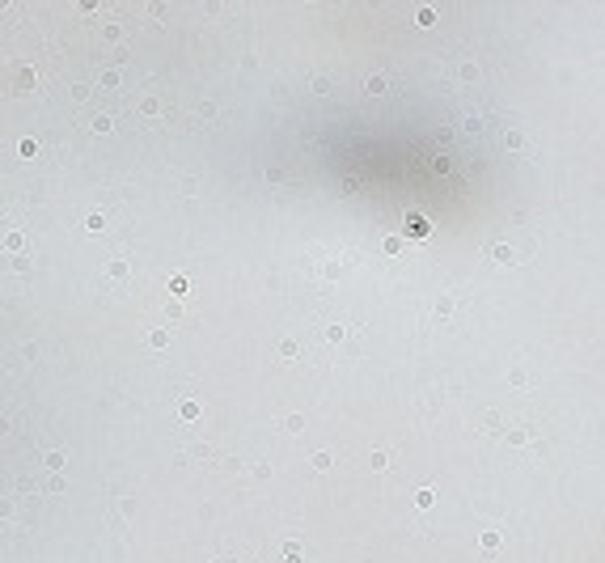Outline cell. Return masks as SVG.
Returning a JSON list of instances; mask_svg holds the SVG:
<instances>
[{"label": "cell", "instance_id": "obj_1", "mask_svg": "<svg viewBox=\"0 0 605 563\" xmlns=\"http://www.w3.org/2000/svg\"><path fill=\"white\" fill-rule=\"evenodd\" d=\"M500 546H504V534H500V530H482V538H478V550H482V555H495Z\"/></svg>", "mask_w": 605, "mask_h": 563}, {"label": "cell", "instance_id": "obj_13", "mask_svg": "<svg viewBox=\"0 0 605 563\" xmlns=\"http://www.w3.org/2000/svg\"><path fill=\"white\" fill-rule=\"evenodd\" d=\"M123 275H127V262H123V258L110 262V280H123Z\"/></svg>", "mask_w": 605, "mask_h": 563}, {"label": "cell", "instance_id": "obj_8", "mask_svg": "<svg viewBox=\"0 0 605 563\" xmlns=\"http://www.w3.org/2000/svg\"><path fill=\"white\" fill-rule=\"evenodd\" d=\"M178 411H182V419H195V415H199V402H191V398H182V406H178Z\"/></svg>", "mask_w": 605, "mask_h": 563}, {"label": "cell", "instance_id": "obj_14", "mask_svg": "<svg viewBox=\"0 0 605 563\" xmlns=\"http://www.w3.org/2000/svg\"><path fill=\"white\" fill-rule=\"evenodd\" d=\"M170 288H174V296H186V280H182V275H174Z\"/></svg>", "mask_w": 605, "mask_h": 563}, {"label": "cell", "instance_id": "obj_10", "mask_svg": "<svg viewBox=\"0 0 605 563\" xmlns=\"http://www.w3.org/2000/svg\"><path fill=\"white\" fill-rule=\"evenodd\" d=\"M284 428H288V432H301V428H305V415H288V419H284Z\"/></svg>", "mask_w": 605, "mask_h": 563}, {"label": "cell", "instance_id": "obj_2", "mask_svg": "<svg viewBox=\"0 0 605 563\" xmlns=\"http://www.w3.org/2000/svg\"><path fill=\"white\" fill-rule=\"evenodd\" d=\"M491 258H495V262H504V267H516V262H520V258H516V250H512V246H504V242H500V246H491Z\"/></svg>", "mask_w": 605, "mask_h": 563}, {"label": "cell", "instance_id": "obj_15", "mask_svg": "<svg viewBox=\"0 0 605 563\" xmlns=\"http://www.w3.org/2000/svg\"><path fill=\"white\" fill-rule=\"evenodd\" d=\"M279 356H284V360H292V356H296V343L284 339V343H279Z\"/></svg>", "mask_w": 605, "mask_h": 563}, {"label": "cell", "instance_id": "obj_7", "mask_svg": "<svg viewBox=\"0 0 605 563\" xmlns=\"http://www.w3.org/2000/svg\"><path fill=\"white\" fill-rule=\"evenodd\" d=\"M525 440H529V428H512L508 432V445H525Z\"/></svg>", "mask_w": 605, "mask_h": 563}, {"label": "cell", "instance_id": "obj_3", "mask_svg": "<svg viewBox=\"0 0 605 563\" xmlns=\"http://www.w3.org/2000/svg\"><path fill=\"white\" fill-rule=\"evenodd\" d=\"M13 85H21V93H30V85H34V68H17V72H13Z\"/></svg>", "mask_w": 605, "mask_h": 563}, {"label": "cell", "instance_id": "obj_16", "mask_svg": "<svg viewBox=\"0 0 605 563\" xmlns=\"http://www.w3.org/2000/svg\"><path fill=\"white\" fill-rule=\"evenodd\" d=\"M85 224H89V233H102V229H106V220H102V216H98V212H93V216H89V220H85Z\"/></svg>", "mask_w": 605, "mask_h": 563}, {"label": "cell", "instance_id": "obj_5", "mask_svg": "<svg viewBox=\"0 0 605 563\" xmlns=\"http://www.w3.org/2000/svg\"><path fill=\"white\" fill-rule=\"evenodd\" d=\"M284 559H288V563H305V546L301 542H288V546H284Z\"/></svg>", "mask_w": 605, "mask_h": 563}, {"label": "cell", "instance_id": "obj_17", "mask_svg": "<svg viewBox=\"0 0 605 563\" xmlns=\"http://www.w3.org/2000/svg\"><path fill=\"white\" fill-rule=\"evenodd\" d=\"M504 144H508V148H520V144H525V136H520V131H508V140H504Z\"/></svg>", "mask_w": 605, "mask_h": 563}, {"label": "cell", "instance_id": "obj_6", "mask_svg": "<svg viewBox=\"0 0 605 563\" xmlns=\"http://www.w3.org/2000/svg\"><path fill=\"white\" fill-rule=\"evenodd\" d=\"M148 347H170V330H148Z\"/></svg>", "mask_w": 605, "mask_h": 563}, {"label": "cell", "instance_id": "obj_12", "mask_svg": "<svg viewBox=\"0 0 605 563\" xmlns=\"http://www.w3.org/2000/svg\"><path fill=\"white\" fill-rule=\"evenodd\" d=\"M369 93H385V77H381V72L369 77Z\"/></svg>", "mask_w": 605, "mask_h": 563}, {"label": "cell", "instance_id": "obj_11", "mask_svg": "<svg viewBox=\"0 0 605 563\" xmlns=\"http://www.w3.org/2000/svg\"><path fill=\"white\" fill-rule=\"evenodd\" d=\"M59 466H64V453L51 449V453H47V470H59Z\"/></svg>", "mask_w": 605, "mask_h": 563}, {"label": "cell", "instance_id": "obj_4", "mask_svg": "<svg viewBox=\"0 0 605 563\" xmlns=\"http://www.w3.org/2000/svg\"><path fill=\"white\" fill-rule=\"evenodd\" d=\"M343 339H347V326H343V322H330L326 326V343H343Z\"/></svg>", "mask_w": 605, "mask_h": 563}, {"label": "cell", "instance_id": "obj_9", "mask_svg": "<svg viewBox=\"0 0 605 563\" xmlns=\"http://www.w3.org/2000/svg\"><path fill=\"white\" fill-rule=\"evenodd\" d=\"M432 500H436V491H432V487H423V491H419V496H415V504H419V508H428V504H432Z\"/></svg>", "mask_w": 605, "mask_h": 563}, {"label": "cell", "instance_id": "obj_19", "mask_svg": "<svg viewBox=\"0 0 605 563\" xmlns=\"http://www.w3.org/2000/svg\"><path fill=\"white\" fill-rule=\"evenodd\" d=\"M309 85H313V93H326V89H330V81H326V77H313Z\"/></svg>", "mask_w": 605, "mask_h": 563}, {"label": "cell", "instance_id": "obj_18", "mask_svg": "<svg viewBox=\"0 0 605 563\" xmlns=\"http://www.w3.org/2000/svg\"><path fill=\"white\" fill-rule=\"evenodd\" d=\"M313 466L317 470H330V453H313Z\"/></svg>", "mask_w": 605, "mask_h": 563}]
</instances>
